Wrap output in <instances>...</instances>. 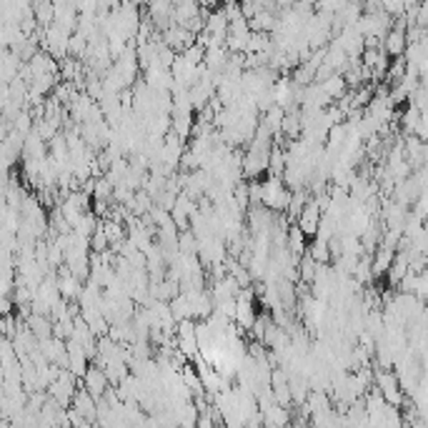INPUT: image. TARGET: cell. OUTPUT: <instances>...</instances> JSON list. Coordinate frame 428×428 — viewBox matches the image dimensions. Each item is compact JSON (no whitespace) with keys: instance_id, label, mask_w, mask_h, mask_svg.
<instances>
[{"instance_id":"6da1fadb","label":"cell","mask_w":428,"mask_h":428,"mask_svg":"<svg viewBox=\"0 0 428 428\" xmlns=\"http://www.w3.org/2000/svg\"><path fill=\"white\" fill-rule=\"evenodd\" d=\"M288 198H291V188H285V183L280 176H268L263 183H261V206L271 208L273 213L285 210Z\"/></svg>"},{"instance_id":"7a4b0ae2","label":"cell","mask_w":428,"mask_h":428,"mask_svg":"<svg viewBox=\"0 0 428 428\" xmlns=\"http://www.w3.org/2000/svg\"><path fill=\"white\" fill-rule=\"evenodd\" d=\"M376 388L384 396V401L391 403V406H401L403 398H406V393L401 391V384H398V379H396L391 368H381L376 374Z\"/></svg>"},{"instance_id":"3957f363","label":"cell","mask_w":428,"mask_h":428,"mask_svg":"<svg viewBox=\"0 0 428 428\" xmlns=\"http://www.w3.org/2000/svg\"><path fill=\"white\" fill-rule=\"evenodd\" d=\"M321 215H323V210H321V206L313 201V198H308V203L301 208V213L296 215V225L301 228L303 233H306L308 238L316 236V231H319V223H321Z\"/></svg>"},{"instance_id":"277c9868","label":"cell","mask_w":428,"mask_h":428,"mask_svg":"<svg viewBox=\"0 0 428 428\" xmlns=\"http://www.w3.org/2000/svg\"><path fill=\"white\" fill-rule=\"evenodd\" d=\"M81 386L88 391L90 396H93L95 401H98V398L105 393V388H108L110 384H108V376H105V371L98 366V363H95V366L85 368V374L81 376Z\"/></svg>"},{"instance_id":"5b68a950","label":"cell","mask_w":428,"mask_h":428,"mask_svg":"<svg viewBox=\"0 0 428 428\" xmlns=\"http://www.w3.org/2000/svg\"><path fill=\"white\" fill-rule=\"evenodd\" d=\"M71 408H76L88 423H95V408H98V401H95L93 396L83 388L81 384H78L76 393H73V398H71Z\"/></svg>"},{"instance_id":"8992f818","label":"cell","mask_w":428,"mask_h":428,"mask_svg":"<svg viewBox=\"0 0 428 428\" xmlns=\"http://www.w3.org/2000/svg\"><path fill=\"white\" fill-rule=\"evenodd\" d=\"M148 20L160 28L173 23V3L170 0H148Z\"/></svg>"},{"instance_id":"52a82bcc","label":"cell","mask_w":428,"mask_h":428,"mask_svg":"<svg viewBox=\"0 0 428 428\" xmlns=\"http://www.w3.org/2000/svg\"><path fill=\"white\" fill-rule=\"evenodd\" d=\"M25 326L30 328V333H33L38 340L53 335V321H48V316H40V313H28Z\"/></svg>"},{"instance_id":"ba28073f","label":"cell","mask_w":428,"mask_h":428,"mask_svg":"<svg viewBox=\"0 0 428 428\" xmlns=\"http://www.w3.org/2000/svg\"><path fill=\"white\" fill-rule=\"evenodd\" d=\"M285 170V148L278 145V143H271L268 148V176H280Z\"/></svg>"},{"instance_id":"9c48e42d","label":"cell","mask_w":428,"mask_h":428,"mask_svg":"<svg viewBox=\"0 0 428 428\" xmlns=\"http://www.w3.org/2000/svg\"><path fill=\"white\" fill-rule=\"evenodd\" d=\"M321 88L326 90V95H328L331 100H335L338 95L346 93L348 85H346V81H343V76H340V73H331L326 81H321Z\"/></svg>"},{"instance_id":"30bf717a","label":"cell","mask_w":428,"mask_h":428,"mask_svg":"<svg viewBox=\"0 0 428 428\" xmlns=\"http://www.w3.org/2000/svg\"><path fill=\"white\" fill-rule=\"evenodd\" d=\"M306 253L311 256L316 263H328L331 261V248H328V241H321V238L313 236V241L306 246Z\"/></svg>"},{"instance_id":"8fae6325","label":"cell","mask_w":428,"mask_h":428,"mask_svg":"<svg viewBox=\"0 0 428 428\" xmlns=\"http://www.w3.org/2000/svg\"><path fill=\"white\" fill-rule=\"evenodd\" d=\"M33 18L40 28L50 25V23H53V3H50V0H38V3H33Z\"/></svg>"},{"instance_id":"7c38bea8","label":"cell","mask_w":428,"mask_h":428,"mask_svg":"<svg viewBox=\"0 0 428 428\" xmlns=\"http://www.w3.org/2000/svg\"><path fill=\"white\" fill-rule=\"evenodd\" d=\"M316 6H319V13H323V16H335L340 8L346 6V0H316Z\"/></svg>"},{"instance_id":"4fadbf2b","label":"cell","mask_w":428,"mask_h":428,"mask_svg":"<svg viewBox=\"0 0 428 428\" xmlns=\"http://www.w3.org/2000/svg\"><path fill=\"white\" fill-rule=\"evenodd\" d=\"M128 3H133V6H143V3H148V0H128Z\"/></svg>"}]
</instances>
